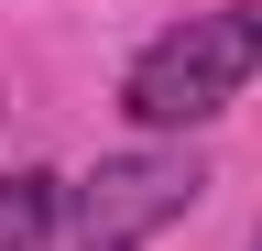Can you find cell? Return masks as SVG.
<instances>
[{
	"label": "cell",
	"instance_id": "obj_1",
	"mask_svg": "<svg viewBox=\"0 0 262 251\" xmlns=\"http://www.w3.org/2000/svg\"><path fill=\"white\" fill-rule=\"evenodd\" d=\"M262 77V11L251 0H219V11H186L175 33H153L120 77V109L142 131H208V120Z\"/></svg>",
	"mask_w": 262,
	"mask_h": 251
},
{
	"label": "cell",
	"instance_id": "obj_2",
	"mask_svg": "<svg viewBox=\"0 0 262 251\" xmlns=\"http://www.w3.org/2000/svg\"><path fill=\"white\" fill-rule=\"evenodd\" d=\"M196 197H208V164H196L186 142L110 153V164L77 186V208H66V251H142V240L175 230Z\"/></svg>",
	"mask_w": 262,
	"mask_h": 251
},
{
	"label": "cell",
	"instance_id": "obj_3",
	"mask_svg": "<svg viewBox=\"0 0 262 251\" xmlns=\"http://www.w3.org/2000/svg\"><path fill=\"white\" fill-rule=\"evenodd\" d=\"M66 208H77V186L44 175V164H11L0 175V251H44L66 230Z\"/></svg>",
	"mask_w": 262,
	"mask_h": 251
},
{
	"label": "cell",
	"instance_id": "obj_4",
	"mask_svg": "<svg viewBox=\"0 0 262 251\" xmlns=\"http://www.w3.org/2000/svg\"><path fill=\"white\" fill-rule=\"evenodd\" d=\"M251 251H262V230H251Z\"/></svg>",
	"mask_w": 262,
	"mask_h": 251
}]
</instances>
